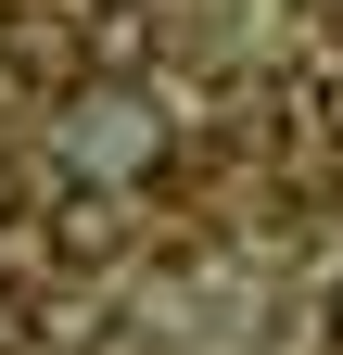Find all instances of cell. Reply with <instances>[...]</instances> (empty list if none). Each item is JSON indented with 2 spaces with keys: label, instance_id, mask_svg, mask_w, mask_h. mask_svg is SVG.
Returning <instances> with one entry per match:
<instances>
[{
  "label": "cell",
  "instance_id": "obj_1",
  "mask_svg": "<svg viewBox=\"0 0 343 355\" xmlns=\"http://www.w3.org/2000/svg\"><path fill=\"white\" fill-rule=\"evenodd\" d=\"M76 153H90L102 178H127V165H153V114L127 102V89H76Z\"/></svg>",
  "mask_w": 343,
  "mask_h": 355
},
{
  "label": "cell",
  "instance_id": "obj_2",
  "mask_svg": "<svg viewBox=\"0 0 343 355\" xmlns=\"http://www.w3.org/2000/svg\"><path fill=\"white\" fill-rule=\"evenodd\" d=\"M76 51H90L102 76H140L153 64V13L140 0H76Z\"/></svg>",
  "mask_w": 343,
  "mask_h": 355
},
{
  "label": "cell",
  "instance_id": "obj_3",
  "mask_svg": "<svg viewBox=\"0 0 343 355\" xmlns=\"http://www.w3.org/2000/svg\"><path fill=\"white\" fill-rule=\"evenodd\" d=\"M51 241H64V254H102V241H115V191H76V203L51 216Z\"/></svg>",
  "mask_w": 343,
  "mask_h": 355
},
{
  "label": "cell",
  "instance_id": "obj_4",
  "mask_svg": "<svg viewBox=\"0 0 343 355\" xmlns=\"http://www.w3.org/2000/svg\"><path fill=\"white\" fill-rule=\"evenodd\" d=\"M26 343H38V318H26V292L0 279V355H26Z\"/></svg>",
  "mask_w": 343,
  "mask_h": 355
},
{
  "label": "cell",
  "instance_id": "obj_5",
  "mask_svg": "<svg viewBox=\"0 0 343 355\" xmlns=\"http://www.w3.org/2000/svg\"><path fill=\"white\" fill-rule=\"evenodd\" d=\"M331 343H343V304H331Z\"/></svg>",
  "mask_w": 343,
  "mask_h": 355
}]
</instances>
